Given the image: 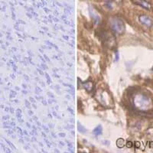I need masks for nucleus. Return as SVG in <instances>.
Instances as JSON below:
<instances>
[{"instance_id": "nucleus-1", "label": "nucleus", "mask_w": 153, "mask_h": 153, "mask_svg": "<svg viewBox=\"0 0 153 153\" xmlns=\"http://www.w3.org/2000/svg\"><path fill=\"white\" fill-rule=\"evenodd\" d=\"M133 103L137 109L143 111L150 110L152 106L151 99L143 94H136L134 97Z\"/></svg>"}, {"instance_id": "nucleus-2", "label": "nucleus", "mask_w": 153, "mask_h": 153, "mask_svg": "<svg viewBox=\"0 0 153 153\" xmlns=\"http://www.w3.org/2000/svg\"><path fill=\"white\" fill-rule=\"evenodd\" d=\"M110 28L113 31L120 34V35L123 33L126 29L123 22L117 18H113L110 20Z\"/></svg>"}, {"instance_id": "nucleus-3", "label": "nucleus", "mask_w": 153, "mask_h": 153, "mask_svg": "<svg viewBox=\"0 0 153 153\" xmlns=\"http://www.w3.org/2000/svg\"><path fill=\"white\" fill-rule=\"evenodd\" d=\"M139 21L141 22L142 24L145 25L146 26L151 27L152 25V19L149 16H145V15L139 16Z\"/></svg>"}, {"instance_id": "nucleus-4", "label": "nucleus", "mask_w": 153, "mask_h": 153, "mask_svg": "<svg viewBox=\"0 0 153 153\" xmlns=\"http://www.w3.org/2000/svg\"><path fill=\"white\" fill-rule=\"evenodd\" d=\"M132 2L136 5H139L142 6L144 9H147V10H150L152 8V5L149 2H146V0H132Z\"/></svg>"}, {"instance_id": "nucleus-5", "label": "nucleus", "mask_w": 153, "mask_h": 153, "mask_svg": "<svg viewBox=\"0 0 153 153\" xmlns=\"http://www.w3.org/2000/svg\"><path fill=\"white\" fill-rule=\"evenodd\" d=\"M84 88H85L87 91H89V92H91V91H92V89H93V87H94V85H93L92 82L89 81V82H87V83H84Z\"/></svg>"}, {"instance_id": "nucleus-6", "label": "nucleus", "mask_w": 153, "mask_h": 153, "mask_svg": "<svg viewBox=\"0 0 153 153\" xmlns=\"http://www.w3.org/2000/svg\"><path fill=\"white\" fill-rule=\"evenodd\" d=\"M94 134L96 136H99V135L102 134V127H101V126H98L97 127H96L94 130Z\"/></svg>"}, {"instance_id": "nucleus-7", "label": "nucleus", "mask_w": 153, "mask_h": 153, "mask_svg": "<svg viewBox=\"0 0 153 153\" xmlns=\"http://www.w3.org/2000/svg\"><path fill=\"white\" fill-rule=\"evenodd\" d=\"M125 146V142L123 139H120L117 140V146L120 147V148H122L123 146Z\"/></svg>"}, {"instance_id": "nucleus-8", "label": "nucleus", "mask_w": 153, "mask_h": 153, "mask_svg": "<svg viewBox=\"0 0 153 153\" xmlns=\"http://www.w3.org/2000/svg\"><path fill=\"white\" fill-rule=\"evenodd\" d=\"M131 142H129V143H127V144H126V146H127V147H131Z\"/></svg>"}]
</instances>
